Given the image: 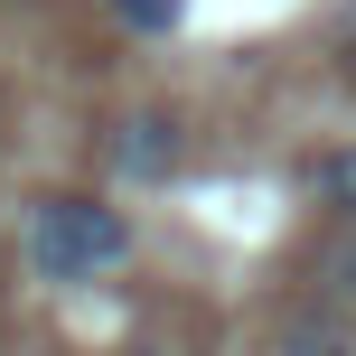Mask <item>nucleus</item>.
Masks as SVG:
<instances>
[{
	"label": "nucleus",
	"instance_id": "4",
	"mask_svg": "<svg viewBox=\"0 0 356 356\" xmlns=\"http://www.w3.org/2000/svg\"><path fill=\"white\" fill-rule=\"evenodd\" d=\"M309 197H319L328 216H347V225H356V150H328V160H309Z\"/></svg>",
	"mask_w": 356,
	"mask_h": 356
},
{
	"label": "nucleus",
	"instance_id": "3",
	"mask_svg": "<svg viewBox=\"0 0 356 356\" xmlns=\"http://www.w3.org/2000/svg\"><path fill=\"white\" fill-rule=\"evenodd\" d=\"M272 356H356V328H347V309H291L272 328Z\"/></svg>",
	"mask_w": 356,
	"mask_h": 356
},
{
	"label": "nucleus",
	"instance_id": "2",
	"mask_svg": "<svg viewBox=\"0 0 356 356\" xmlns=\"http://www.w3.org/2000/svg\"><path fill=\"white\" fill-rule=\"evenodd\" d=\"M113 160H122L131 178H169L178 169V122L169 113H131V122L113 131Z\"/></svg>",
	"mask_w": 356,
	"mask_h": 356
},
{
	"label": "nucleus",
	"instance_id": "6",
	"mask_svg": "<svg viewBox=\"0 0 356 356\" xmlns=\"http://www.w3.org/2000/svg\"><path fill=\"white\" fill-rule=\"evenodd\" d=\"M122 19H141V29H169V19H178V0H122Z\"/></svg>",
	"mask_w": 356,
	"mask_h": 356
},
{
	"label": "nucleus",
	"instance_id": "5",
	"mask_svg": "<svg viewBox=\"0 0 356 356\" xmlns=\"http://www.w3.org/2000/svg\"><path fill=\"white\" fill-rule=\"evenodd\" d=\"M309 282L319 291H356V244H328L319 263H309Z\"/></svg>",
	"mask_w": 356,
	"mask_h": 356
},
{
	"label": "nucleus",
	"instance_id": "1",
	"mask_svg": "<svg viewBox=\"0 0 356 356\" xmlns=\"http://www.w3.org/2000/svg\"><path fill=\"white\" fill-rule=\"evenodd\" d=\"M19 253H29L38 282H94V272H113L131 253V225H122V207H104V197H38Z\"/></svg>",
	"mask_w": 356,
	"mask_h": 356
},
{
	"label": "nucleus",
	"instance_id": "7",
	"mask_svg": "<svg viewBox=\"0 0 356 356\" xmlns=\"http://www.w3.org/2000/svg\"><path fill=\"white\" fill-rule=\"evenodd\" d=\"M113 356H160V347H113Z\"/></svg>",
	"mask_w": 356,
	"mask_h": 356
}]
</instances>
